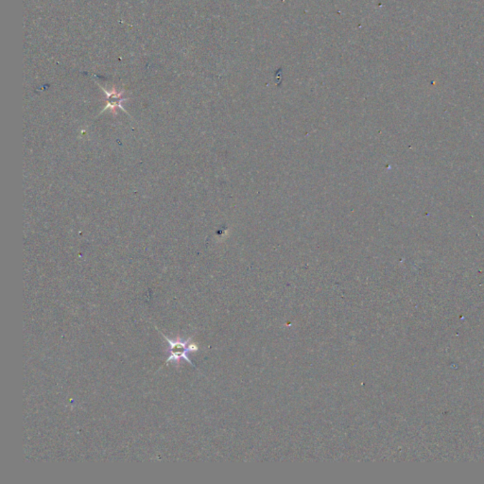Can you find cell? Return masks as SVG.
<instances>
[{"label": "cell", "mask_w": 484, "mask_h": 484, "mask_svg": "<svg viewBox=\"0 0 484 484\" xmlns=\"http://www.w3.org/2000/svg\"><path fill=\"white\" fill-rule=\"evenodd\" d=\"M156 329L169 344V357L165 364H169V362L179 364L181 359H185L189 364H191L192 366H194L193 362L189 358L187 354L191 353V352H196L199 350V348H198L196 344H190L191 338L187 339V341H182L181 339H171L165 335L164 333H162L161 331H159L158 328Z\"/></svg>", "instance_id": "6da1fadb"}]
</instances>
